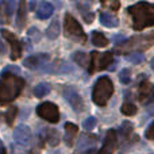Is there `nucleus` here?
Instances as JSON below:
<instances>
[{
  "mask_svg": "<svg viewBox=\"0 0 154 154\" xmlns=\"http://www.w3.org/2000/svg\"><path fill=\"white\" fill-rule=\"evenodd\" d=\"M24 23H26V3L20 2L18 10V27H23Z\"/></svg>",
  "mask_w": 154,
  "mask_h": 154,
  "instance_id": "obj_21",
  "label": "nucleus"
},
{
  "mask_svg": "<svg viewBox=\"0 0 154 154\" xmlns=\"http://www.w3.org/2000/svg\"><path fill=\"white\" fill-rule=\"evenodd\" d=\"M112 93H114V84L108 77H100L97 81L95 82L92 92V100L97 106H107L108 100L111 99Z\"/></svg>",
  "mask_w": 154,
  "mask_h": 154,
  "instance_id": "obj_3",
  "label": "nucleus"
},
{
  "mask_svg": "<svg viewBox=\"0 0 154 154\" xmlns=\"http://www.w3.org/2000/svg\"><path fill=\"white\" fill-rule=\"evenodd\" d=\"M119 80L122 84H128L131 81V77H130V70L128 69H123L119 75Z\"/></svg>",
  "mask_w": 154,
  "mask_h": 154,
  "instance_id": "obj_27",
  "label": "nucleus"
},
{
  "mask_svg": "<svg viewBox=\"0 0 154 154\" xmlns=\"http://www.w3.org/2000/svg\"><path fill=\"white\" fill-rule=\"evenodd\" d=\"M58 35H60V22L56 19V20L51 22L50 26L46 30V37L50 38V39H56Z\"/></svg>",
  "mask_w": 154,
  "mask_h": 154,
  "instance_id": "obj_19",
  "label": "nucleus"
},
{
  "mask_svg": "<svg viewBox=\"0 0 154 154\" xmlns=\"http://www.w3.org/2000/svg\"><path fill=\"white\" fill-rule=\"evenodd\" d=\"M27 34H29V37L31 38V39L34 41V42H38V41L41 39V34H39V30H38L37 27H31V29L29 30V32H27Z\"/></svg>",
  "mask_w": 154,
  "mask_h": 154,
  "instance_id": "obj_28",
  "label": "nucleus"
},
{
  "mask_svg": "<svg viewBox=\"0 0 154 154\" xmlns=\"http://www.w3.org/2000/svg\"><path fill=\"white\" fill-rule=\"evenodd\" d=\"M96 153V150H93V149H91V150H87V152H84L82 154H95Z\"/></svg>",
  "mask_w": 154,
  "mask_h": 154,
  "instance_id": "obj_34",
  "label": "nucleus"
},
{
  "mask_svg": "<svg viewBox=\"0 0 154 154\" xmlns=\"http://www.w3.org/2000/svg\"><path fill=\"white\" fill-rule=\"evenodd\" d=\"M31 137H32L31 130L26 125H20L14 130V139L20 146H27L31 142Z\"/></svg>",
  "mask_w": 154,
  "mask_h": 154,
  "instance_id": "obj_7",
  "label": "nucleus"
},
{
  "mask_svg": "<svg viewBox=\"0 0 154 154\" xmlns=\"http://www.w3.org/2000/svg\"><path fill=\"white\" fill-rule=\"evenodd\" d=\"M77 8H79V11H80V14H81L82 19H84V20L87 22L88 24L92 23V22H93V18H95V15H93V12L89 10V7L80 3V4H77Z\"/></svg>",
  "mask_w": 154,
  "mask_h": 154,
  "instance_id": "obj_17",
  "label": "nucleus"
},
{
  "mask_svg": "<svg viewBox=\"0 0 154 154\" xmlns=\"http://www.w3.org/2000/svg\"><path fill=\"white\" fill-rule=\"evenodd\" d=\"M133 130H134V126L131 125L130 122H125L122 126H120V134L125 135L126 138H128L130 134H133Z\"/></svg>",
  "mask_w": 154,
  "mask_h": 154,
  "instance_id": "obj_24",
  "label": "nucleus"
},
{
  "mask_svg": "<svg viewBox=\"0 0 154 154\" xmlns=\"http://www.w3.org/2000/svg\"><path fill=\"white\" fill-rule=\"evenodd\" d=\"M96 123H97V120H96V118L89 116V118H88V119H85V120H84V123H82V127H84L87 131H91V130H93V128H95Z\"/></svg>",
  "mask_w": 154,
  "mask_h": 154,
  "instance_id": "obj_25",
  "label": "nucleus"
},
{
  "mask_svg": "<svg viewBox=\"0 0 154 154\" xmlns=\"http://www.w3.org/2000/svg\"><path fill=\"white\" fill-rule=\"evenodd\" d=\"M48 60H49V56H46V54H42V56H31L24 60L23 65L26 68H29V69H37L42 64V61H48Z\"/></svg>",
  "mask_w": 154,
  "mask_h": 154,
  "instance_id": "obj_11",
  "label": "nucleus"
},
{
  "mask_svg": "<svg viewBox=\"0 0 154 154\" xmlns=\"http://www.w3.org/2000/svg\"><path fill=\"white\" fill-rule=\"evenodd\" d=\"M100 23L106 27H116L118 26V19L116 16L111 15L108 12H100Z\"/></svg>",
  "mask_w": 154,
  "mask_h": 154,
  "instance_id": "obj_16",
  "label": "nucleus"
},
{
  "mask_svg": "<svg viewBox=\"0 0 154 154\" xmlns=\"http://www.w3.org/2000/svg\"><path fill=\"white\" fill-rule=\"evenodd\" d=\"M153 127H154V125H153V123H150V126L147 127V131H146V138L150 139V141L154 138V137H153Z\"/></svg>",
  "mask_w": 154,
  "mask_h": 154,
  "instance_id": "obj_32",
  "label": "nucleus"
},
{
  "mask_svg": "<svg viewBox=\"0 0 154 154\" xmlns=\"http://www.w3.org/2000/svg\"><path fill=\"white\" fill-rule=\"evenodd\" d=\"M37 114L39 115L42 119L48 120V122H50V123H57L60 120L58 107L54 103H50V101L39 104L37 108Z\"/></svg>",
  "mask_w": 154,
  "mask_h": 154,
  "instance_id": "obj_5",
  "label": "nucleus"
},
{
  "mask_svg": "<svg viewBox=\"0 0 154 154\" xmlns=\"http://www.w3.org/2000/svg\"><path fill=\"white\" fill-rule=\"evenodd\" d=\"M64 97L66 99V101L72 106V108L75 111L80 112L84 108V101H82V97L80 96V93L77 92L75 88L72 87H66L64 89Z\"/></svg>",
  "mask_w": 154,
  "mask_h": 154,
  "instance_id": "obj_6",
  "label": "nucleus"
},
{
  "mask_svg": "<svg viewBox=\"0 0 154 154\" xmlns=\"http://www.w3.org/2000/svg\"><path fill=\"white\" fill-rule=\"evenodd\" d=\"M73 60H75L76 64H79L80 66H85V64H87V54L85 53H81V51H77V53L73 54Z\"/></svg>",
  "mask_w": 154,
  "mask_h": 154,
  "instance_id": "obj_23",
  "label": "nucleus"
},
{
  "mask_svg": "<svg viewBox=\"0 0 154 154\" xmlns=\"http://www.w3.org/2000/svg\"><path fill=\"white\" fill-rule=\"evenodd\" d=\"M64 20H65L64 29H65L66 37H70V38L77 39V41H81V42H85V41H87V35H85L81 24H80L70 14H66V15H65Z\"/></svg>",
  "mask_w": 154,
  "mask_h": 154,
  "instance_id": "obj_4",
  "label": "nucleus"
},
{
  "mask_svg": "<svg viewBox=\"0 0 154 154\" xmlns=\"http://www.w3.org/2000/svg\"><path fill=\"white\" fill-rule=\"evenodd\" d=\"M42 138L50 146H57L60 143V133L54 128H43Z\"/></svg>",
  "mask_w": 154,
  "mask_h": 154,
  "instance_id": "obj_10",
  "label": "nucleus"
},
{
  "mask_svg": "<svg viewBox=\"0 0 154 154\" xmlns=\"http://www.w3.org/2000/svg\"><path fill=\"white\" fill-rule=\"evenodd\" d=\"M65 130H66L65 142H66L68 146H72L76 139V135L79 134V127H77L76 125H73V123H66V125H65Z\"/></svg>",
  "mask_w": 154,
  "mask_h": 154,
  "instance_id": "obj_13",
  "label": "nucleus"
},
{
  "mask_svg": "<svg viewBox=\"0 0 154 154\" xmlns=\"http://www.w3.org/2000/svg\"><path fill=\"white\" fill-rule=\"evenodd\" d=\"M127 60H128L130 62H133V64H138V62L142 60V54L135 53V54H133V56H128Z\"/></svg>",
  "mask_w": 154,
  "mask_h": 154,
  "instance_id": "obj_31",
  "label": "nucleus"
},
{
  "mask_svg": "<svg viewBox=\"0 0 154 154\" xmlns=\"http://www.w3.org/2000/svg\"><path fill=\"white\" fill-rule=\"evenodd\" d=\"M91 137H92V135H91ZM91 137H89V138H91ZM89 138H88V135H81V138H80L81 141H79V146L80 147L89 146V143H95V142H96V141H88Z\"/></svg>",
  "mask_w": 154,
  "mask_h": 154,
  "instance_id": "obj_30",
  "label": "nucleus"
},
{
  "mask_svg": "<svg viewBox=\"0 0 154 154\" xmlns=\"http://www.w3.org/2000/svg\"><path fill=\"white\" fill-rule=\"evenodd\" d=\"M2 34H3V37H4L5 39L10 42V45H11V50H12V53H11V58H12V60H18L19 57H20V54H22V43L19 42L18 38H16L12 32L8 31V30H3Z\"/></svg>",
  "mask_w": 154,
  "mask_h": 154,
  "instance_id": "obj_8",
  "label": "nucleus"
},
{
  "mask_svg": "<svg viewBox=\"0 0 154 154\" xmlns=\"http://www.w3.org/2000/svg\"><path fill=\"white\" fill-rule=\"evenodd\" d=\"M0 154H7L5 153V150H4V147L2 146V143H0Z\"/></svg>",
  "mask_w": 154,
  "mask_h": 154,
  "instance_id": "obj_35",
  "label": "nucleus"
},
{
  "mask_svg": "<svg viewBox=\"0 0 154 154\" xmlns=\"http://www.w3.org/2000/svg\"><path fill=\"white\" fill-rule=\"evenodd\" d=\"M32 93H34L35 97H43V96H46L48 93H50V85L46 84V82H39V84L34 88Z\"/></svg>",
  "mask_w": 154,
  "mask_h": 154,
  "instance_id": "obj_20",
  "label": "nucleus"
},
{
  "mask_svg": "<svg viewBox=\"0 0 154 154\" xmlns=\"http://www.w3.org/2000/svg\"><path fill=\"white\" fill-rule=\"evenodd\" d=\"M116 131L115 130H108L106 135V139H104L103 147L100 149V152L97 154H112V152L116 147Z\"/></svg>",
  "mask_w": 154,
  "mask_h": 154,
  "instance_id": "obj_9",
  "label": "nucleus"
},
{
  "mask_svg": "<svg viewBox=\"0 0 154 154\" xmlns=\"http://www.w3.org/2000/svg\"><path fill=\"white\" fill-rule=\"evenodd\" d=\"M112 61H114V58H112V53H109V51L103 53L101 56H97V61H96L97 66L96 68H97L99 70H104L112 64Z\"/></svg>",
  "mask_w": 154,
  "mask_h": 154,
  "instance_id": "obj_14",
  "label": "nucleus"
},
{
  "mask_svg": "<svg viewBox=\"0 0 154 154\" xmlns=\"http://www.w3.org/2000/svg\"><path fill=\"white\" fill-rule=\"evenodd\" d=\"M97 56L99 53H96V51H92V53L89 54V73H93L96 69V61H97Z\"/></svg>",
  "mask_w": 154,
  "mask_h": 154,
  "instance_id": "obj_26",
  "label": "nucleus"
},
{
  "mask_svg": "<svg viewBox=\"0 0 154 154\" xmlns=\"http://www.w3.org/2000/svg\"><path fill=\"white\" fill-rule=\"evenodd\" d=\"M92 43L97 48H106L108 45V39L104 37L101 32L99 31H93L92 32Z\"/></svg>",
  "mask_w": 154,
  "mask_h": 154,
  "instance_id": "obj_18",
  "label": "nucleus"
},
{
  "mask_svg": "<svg viewBox=\"0 0 154 154\" xmlns=\"http://www.w3.org/2000/svg\"><path fill=\"white\" fill-rule=\"evenodd\" d=\"M53 12H54L53 4L49 3V2H43V3H41L39 7H38L37 16L39 19H48V18H50V16L53 15Z\"/></svg>",
  "mask_w": 154,
  "mask_h": 154,
  "instance_id": "obj_12",
  "label": "nucleus"
},
{
  "mask_svg": "<svg viewBox=\"0 0 154 154\" xmlns=\"http://www.w3.org/2000/svg\"><path fill=\"white\" fill-rule=\"evenodd\" d=\"M35 5H37V3H34V2H32L31 4H30V7H31V10H34V8H35Z\"/></svg>",
  "mask_w": 154,
  "mask_h": 154,
  "instance_id": "obj_36",
  "label": "nucleus"
},
{
  "mask_svg": "<svg viewBox=\"0 0 154 154\" xmlns=\"http://www.w3.org/2000/svg\"><path fill=\"white\" fill-rule=\"evenodd\" d=\"M128 12L133 16V27L139 31L154 24V7L147 2H139L128 7Z\"/></svg>",
  "mask_w": 154,
  "mask_h": 154,
  "instance_id": "obj_2",
  "label": "nucleus"
},
{
  "mask_svg": "<svg viewBox=\"0 0 154 154\" xmlns=\"http://www.w3.org/2000/svg\"><path fill=\"white\" fill-rule=\"evenodd\" d=\"M5 51H7V48H5V45L0 39V53H5Z\"/></svg>",
  "mask_w": 154,
  "mask_h": 154,
  "instance_id": "obj_33",
  "label": "nucleus"
},
{
  "mask_svg": "<svg viewBox=\"0 0 154 154\" xmlns=\"http://www.w3.org/2000/svg\"><path fill=\"white\" fill-rule=\"evenodd\" d=\"M16 111H18V109H16L15 107H12V108H10V109L7 111V114H5V119H7V123H8V125H12V119L15 118Z\"/></svg>",
  "mask_w": 154,
  "mask_h": 154,
  "instance_id": "obj_29",
  "label": "nucleus"
},
{
  "mask_svg": "<svg viewBox=\"0 0 154 154\" xmlns=\"http://www.w3.org/2000/svg\"><path fill=\"white\" fill-rule=\"evenodd\" d=\"M24 87V80L16 75L3 73L0 79V104H7L14 101Z\"/></svg>",
  "mask_w": 154,
  "mask_h": 154,
  "instance_id": "obj_1",
  "label": "nucleus"
},
{
  "mask_svg": "<svg viewBox=\"0 0 154 154\" xmlns=\"http://www.w3.org/2000/svg\"><path fill=\"white\" fill-rule=\"evenodd\" d=\"M120 111H122V114L127 115V116H131V115H134L137 112V107L134 106L133 103H125L122 106V108H120Z\"/></svg>",
  "mask_w": 154,
  "mask_h": 154,
  "instance_id": "obj_22",
  "label": "nucleus"
},
{
  "mask_svg": "<svg viewBox=\"0 0 154 154\" xmlns=\"http://www.w3.org/2000/svg\"><path fill=\"white\" fill-rule=\"evenodd\" d=\"M152 82L149 80H143L139 85V100L146 101L152 96Z\"/></svg>",
  "mask_w": 154,
  "mask_h": 154,
  "instance_id": "obj_15",
  "label": "nucleus"
}]
</instances>
